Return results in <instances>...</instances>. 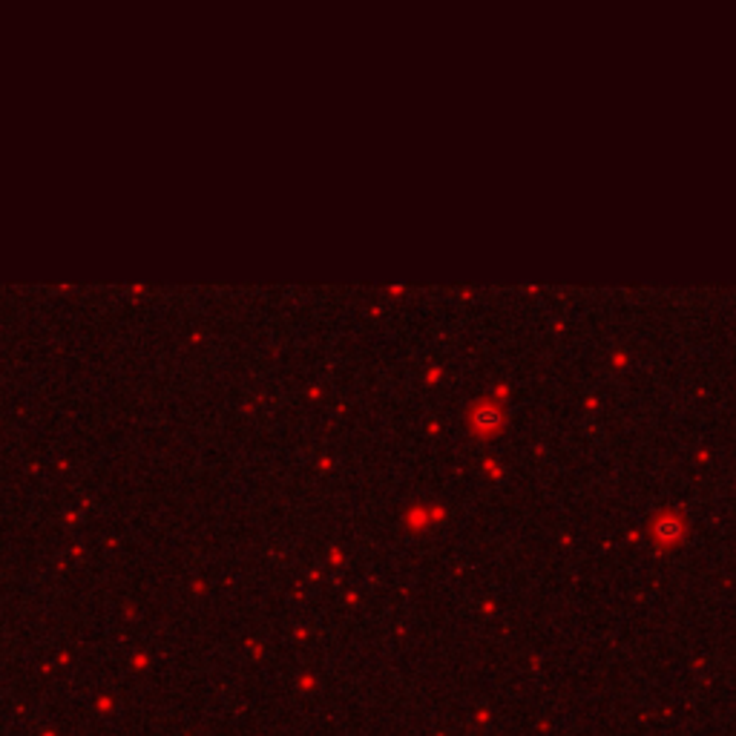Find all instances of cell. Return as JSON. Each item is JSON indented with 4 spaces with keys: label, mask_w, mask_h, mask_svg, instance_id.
Wrapping results in <instances>:
<instances>
[{
    "label": "cell",
    "mask_w": 736,
    "mask_h": 736,
    "mask_svg": "<svg viewBox=\"0 0 736 736\" xmlns=\"http://www.w3.org/2000/svg\"><path fill=\"white\" fill-rule=\"evenodd\" d=\"M682 532H685V527H682V521L676 518V515H665V518H658V521L653 524V535H656V541H661V544L679 541Z\"/></svg>",
    "instance_id": "obj_2"
},
{
    "label": "cell",
    "mask_w": 736,
    "mask_h": 736,
    "mask_svg": "<svg viewBox=\"0 0 736 736\" xmlns=\"http://www.w3.org/2000/svg\"><path fill=\"white\" fill-rule=\"evenodd\" d=\"M503 423V411L498 409V406H492V403H480L475 411H472V426L478 429V431H492V429H498Z\"/></svg>",
    "instance_id": "obj_1"
}]
</instances>
